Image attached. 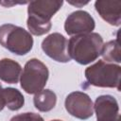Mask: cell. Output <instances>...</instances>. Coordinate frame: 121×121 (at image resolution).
Segmentation results:
<instances>
[{
    "instance_id": "obj_1",
    "label": "cell",
    "mask_w": 121,
    "mask_h": 121,
    "mask_svg": "<svg viewBox=\"0 0 121 121\" xmlns=\"http://www.w3.org/2000/svg\"><path fill=\"white\" fill-rule=\"evenodd\" d=\"M63 1L38 0L31 1L27 6L26 26L30 34L42 36L49 32L52 27L51 18L61 8Z\"/></svg>"
},
{
    "instance_id": "obj_2",
    "label": "cell",
    "mask_w": 121,
    "mask_h": 121,
    "mask_svg": "<svg viewBox=\"0 0 121 121\" xmlns=\"http://www.w3.org/2000/svg\"><path fill=\"white\" fill-rule=\"evenodd\" d=\"M102 46L103 39L98 33L76 35L68 41V54L78 63L86 65L100 56Z\"/></svg>"
},
{
    "instance_id": "obj_3",
    "label": "cell",
    "mask_w": 121,
    "mask_h": 121,
    "mask_svg": "<svg viewBox=\"0 0 121 121\" xmlns=\"http://www.w3.org/2000/svg\"><path fill=\"white\" fill-rule=\"evenodd\" d=\"M88 84L102 88H116L120 90L121 67L102 60L86 68L84 72Z\"/></svg>"
},
{
    "instance_id": "obj_4",
    "label": "cell",
    "mask_w": 121,
    "mask_h": 121,
    "mask_svg": "<svg viewBox=\"0 0 121 121\" xmlns=\"http://www.w3.org/2000/svg\"><path fill=\"white\" fill-rule=\"evenodd\" d=\"M0 44L16 55L27 54L33 46V38L25 28L12 25L0 26Z\"/></svg>"
},
{
    "instance_id": "obj_5",
    "label": "cell",
    "mask_w": 121,
    "mask_h": 121,
    "mask_svg": "<svg viewBox=\"0 0 121 121\" xmlns=\"http://www.w3.org/2000/svg\"><path fill=\"white\" fill-rule=\"evenodd\" d=\"M49 77L46 65L38 59L26 61L21 73L20 83L22 89L30 95H35L43 90Z\"/></svg>"
},
{
    "instance_id": "obj_6",
    "label": "cell",
    "mask_w": 121,
    "mask_h": 121,
    "mask_svg": "<svg viewBox=\"0 0 121 121\" xmlns=\"http://www.w3.org/2000/svg\"><path fill=\"white\" fill-rule=\"evenodd\" d=\"M65 110L72 116L86 120L94 114V104L90 96L80 91L70 93L64 101Z\"/></svg>"
},
{
    "instance_id": "obj_7",
    "label": "cell",
    "mask_w": 121,
    "mask_h": 121,
    "mask_svg": "<svg viewBox=\"0 0 121 121\" xmlns=\"http://www.w3.org/2000/svg\"><path fill=\"white\" fill-rule=\"evenodd\" d=\"M42 49L55 61L65 63L71 60L68 54V41L60 33L55 32L45 37L42 42Z\"/></svg>"
},
{
    "instance_id": "obj_8",
    "label": "cell",
    "mask_w": 121,
    "mask_h": 121,
    "mask_svg": "<svg viewBox=\"0 0 121 121\" xmlns=\"http://www.w3.org/2000/svg\"><path fill=\"white\" fill-rule=\"evenodd\" d=\"M95 26V20L90 13L80 9L70 13L64 23V30L70 36L91 33Z\"/></svg>"
},
{
    "instance_id": "obj_9",
    "label": "cell",
    "mask_w": 121,
    "mask_h": 121,
    "mask_svg": "<svg viewBox=\"0 0 121 121\" xmlns=\"http://www.w3.org/2000/svg\"><path fill=\"white\" fill-rule=\"evenodd\" d=\"M94 110L96 121H121L117 100L110 95H102L96 97Z\"/></svg>"
},
{
    "instance_id": "obj_10",
    "label": "cell",
    "mask_w": 121,
    "mask_h": 121,
    "mask_svg": "<svg viewBox=\"0 0 121 121\" xmlns=\"http://www.w3.org/2000/svg\"><path fill=\"white\" fill-rule=\"evenodd\" d=\"M95 10L108 24L119 26L121 23L120 0H97L95 3Z\"/></svg>"
},
{
    "instance_id": "obj_11",
    "label": "cell",
    "mask_w": 121,
    "mask_h": 121,
    "mask_svg": "<svg viewBox=\"0 0 121 121\" xmlns=\"http://www.w3.org/2000/svg\"><path fill=\"white\" fill-rule=\"evenodd\" d=\"M22 73L21 65L11 59L0 60V79L9 83L15 84L19 81Z\"/></svg>"
},
{
    "instance_id": "obj_12",
    "label": "cell",
    "mask_w": 121,
    "mask_h": 121,
    "mask_svg": "<svg viewBox=\"0 0 121 121\" xmlns=\"http://www.w3.org/2000/svg\"><path fill=\"white\" fill-rule=\"evenodd\" d=\"M35 108L40 112H49L53 110L57 103V95L50 89H43L35 94L33 97Z\"/></svg>"
},
{
    "instance_id": "obj_13",
    "label": "cell",
    "mask_w": 121,
    "mask_h": 121,
    "mask_svg": "<svg viewBox=\"0 0 121 121\" xmlns=\"http://www.w3.org/2000/svg\"><path fill=\"white\" fill-rule=\"evenodd\" d=\"M3 95L5 98L6 107L10 111H18L25 104V97L23 94L15 88H4Z\"/></svg>"
},
{
    "instance_id": "obj_14",
    "label": "cell",
    "mask_w": 121,
    "mask_h": 121,
    "mask_svg": "<svg viewBox=\"0 0 121 121\" xmlns=\"http://www.w3.org/2000/svg\"><path fill=\"white\" fill-rule=\"evenodd\" d=\"M103 58L102 60L109 63H119L121 61V53L118 39L110 41L106 43H103L101 54Z\"/></svg>"
},
{
    "instance_id": "obj_15",
    "label": "cell",
    "mask_w": 121,
    "mask_h": 121,
    "mask_svg": "<svg viewBox=\"0 0 121 121\" xmlns=\"http://www.w3.org/2000/svg\"><path fill=\"white\" fill-rule=\"evenodd\" d=\"M9 121H43V118L35 112H24L14 115Z\"/></svg>"
},
{
    "instance_id": "obj_16",
    "label": "cell",
    "mask_w": 121,
    "mask_h": 121,
    "mask_svg": "<svg viewBox=\"0 0 121 121\" xmlns=\"http://www.w3.org/2000/svg\"><path fill=\"white\" fill-rule=\"evenodd\" d=\"M6 107V104H5V98H4V95H3V88H2V85L0 83V112Z\"/></svg>"
},
{
    "instance_id": "obj_17",
    "label": "cell",
    "mask_w": 121,
    "mask_h": 121,
    "mask_svg": "<svg viewBox=\"0 0 121 121\" xmlns=\"http://www.w3.org/2000/svg\"><path fill=\"white\" fill-rule=\"evenodd\" d=\"M70 4H72V5H74V6H76V7H78V8H80L81 6H84V5H86L88 2H69Z\"/></svg>"
},
{
    "instance_id": "obj_18",
    "label": "cell",
    "mask_w": 121,
    "mask_h": 121,
    "mask_svg": "<svg viewBox=\"0 0 121 121\" xmlns=\"http://www.w3.org/2000/svg\"><path fill=\"white\" fill-rule=\"evenodd\" d=\"M51 121H62V120H60V119H53V120H51Z\"/></svg>"
}]
</instances>
